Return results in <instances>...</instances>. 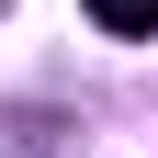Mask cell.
I'll list each match as a JSON object with an SVG mask.
<instances>
[{"instance_id":"6da1fadb","label":"cell","mask_w":158,"mask_h":158,"mask_svg":"<svg viewBox=\"0 0 158 158\" xmlns=\"http://www.w3.org/2000/svg\"><path fill=\"white\" fill-rule=\"evenodd\" d=\"M90 23H102V34H124V45H135V34H158V0H90Z\"/></svg>"},{"instance_id":"7a4b0ae2","label":"cell","mask_w":158,"mask_h":158,"mask_svg":"<svg viewBox=\"0 0 158 158\" xmlns=\"http://www.w3.org/2000/svg\"><path fill=\"white\" fill-rule=\"evenodd\" d=\"M0 11H11V0H0Z\"/></svg>"}]
</instances>
